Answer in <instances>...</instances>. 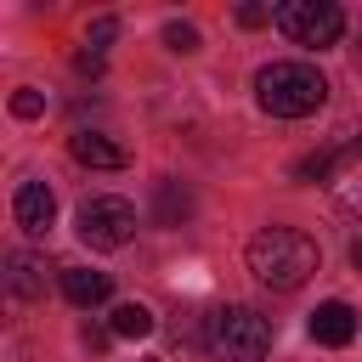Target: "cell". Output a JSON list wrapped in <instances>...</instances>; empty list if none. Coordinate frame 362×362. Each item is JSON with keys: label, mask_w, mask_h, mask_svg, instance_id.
<instances>
[{"label": "cell", "mask_w": 362, "mask_h": 362, "mask_svg": "<svg viewBox=\"0 0 362 362\" xmlns=\"http://www.w3.org/2000/svg\"><path fill=\"white\" fill-rule=\"evenodd\" d=\"M6 288L17 300H40L45 294V260L40 255H11L6 260Z\"/></svg>", "instance_id": "cell-10"}, {"label": "cell", "mask_w": 362, "mask_h": 362, "mask_svg": "<svg viewBox=\"0 0 362 362\" xmlns=\"http://www.w3.org/2000/svg\"><path fill=\"white\" fill-rule=\"evenodd\" d=\"M11 221H17L28 238H45V232H51V221H57V198H51V187L28 175V181L11 192Z\"/></svg>", "instance_id": "cell-6"}, {"label": "cell", "mask_w": 362, "mask_h": 362, "mask_svg": "<svg viewBox=\"0 0 362 362\" xmlns=\"http://www.w3.org/2000/svg\"><path fill=\"white\" fill-rule=\"evenodd\" d=\"M164 45L187 57V51H198V28L192 23H164Z\"/></svg>", "instance_id": "cell-14"}, {"label": "cell", "mask_w": 362, "mask_h": 362, "mask_svg": "<svg viewBox=\"0 0 362 362\" xmlns=\"http://www.w3.org/2000/svg\"><path fill=\"white\" fill-rule=\"evenodd\" d=\"M204 339H209V351H215L221 362H266V351H272V322H266L255 305H221V311L209 317Z\"/></svg>", "instance_id": "cell-3"}, {"label": "cell", "mask_w": 362, "mask_h": 362, "mask_svg": "<svg viewBox=\"0 0 362 362\" xmlns=\"http://www.w3.org/2000/svg\"><path fill=\"white\" fill-rule=\"evenodd\" d=\"M107 328H113L119 339H147V334H153V311H147L141 300H124V305H113Z\"/></svg>", "instance_id": "cell-12"}, {"label": "cell", "mask_w": 362, "mask_h": 362, "mask_svg": "<svg viewBox=\"0 0 362 362\" xmlns=\"http://www.w3.org/2000/svg\"><path fill=\"white\" fill-rule=\"evenodd\" d=\"M272 23H277L294 45H311V51H322V45H334V40L345 34V11H339L334 0H283Z\"/></svg>", "instance_id": "cell-4"}, {"label": "cell", "mask_w": 362, "mask_h": 362, "mask_svg": "<svg viewBox=\"0 0 362 362\" xmlns=\"http://www.w3.org/2000/svg\"><path fill=\"white\" fill-rule=\"evenodd\" d=\"M317 260H322L317 243L305 232H294V226H260L249 238V272H255V283H266L277 294H294L317 272Z\"/></svg>", "instance_id": "cell-1"}, {"label": "cell", "mask_w": 362, "mask_h": 362, "mask_svg": "<svg viewBox=\"0 0 362 362\" xmlns=\"http://www.w3.org/2000/svg\"><path fill=\"white\" fill-rule=\"evenodd\" d=\"M62 294H68L74 305H102V300L113 294V283H107V272H90V266H62Z\"/></svg>", "instance_id": "cell-9"}, {"label": "cell", "mask_w": 362, "mask_h": 362, "mask_svg": "<svg viewBox=\"0 0 362 362\" xmlns=\"http://www.w3.org/2000/svg\"><path fill=\"white\" fill-rule=\"evenodd\" d=\"M74 158L90 164V170H124V164H130V153H124L119 141H107L102 130H79V136H74Z\"/></svg>", "instance_id": "cell-8"}, {"label": "cell", "mask_w": 362, "mask_h": 362, "mask_svg": "<svg viewBox=\"0 0 362 362\" xmlns=\"http://www.w3.org/2000/svg\"><path fill=\"white\" fill-rule=\"evenodd\" d=\"M11 113H17V119H40V113H45V96H40L34 85H23V90H11Z\"/></svg>", "instance_id": "cell-15"}, {"label": "cell", "mask_w": 362, "mask_h": 362, "mask_svg": "<svg viewBox=\"0 0 362 362\" xmlns=\"http://www.w3.org/2000/svg\"><path fill=\"white\" fill-rule=\"evenodd\" d=\"M311 339H317V345H334V351L351 345V339H356V311H351L345 300H322V305L311 311Z\"/></svg>", "instance_id": "cell-7"}, {"label": "cell", "mask_w": 362, "mask_h": 362, "mask_svg": "<svg viewBox=\"0 0 362 362\" xmlns=\"http://www.w3.org/2000/svg\"><path fill=\"white\" fill-rule=\"evenodd\" d=\"M351 266H356V272H362V238H356V243H351Z\"/></svg>", "instance_id": "cell-17"}, {"label": "cell", "mask_w": 362, "mask_h": 362, "mask_svg": "<svg viewBox=\"0 0 362 362\" xmlns=\"http://www.w3.org/2000/svg\"><path fill=\"white\" fill-rule=\"evenodd\" d=\"M255 102L272 119H305L328 102V79L311 62H266L255 74Z\"/></svg>", "instance_id": "cell-2"}, {"label": "cell", "mask_w": 362, "mask_h": 362, "mask_svg": "<svg viewBox=\"0 0 362 362\" xmlns=\"http://www.w3.org/2000/svg\"><path fill=\"white\" fill-rule=\"evenodd\" d=\"M187 215H192V198H187V187H181V181H158L153 221H158V226H181Z\"/></svg>", "instance_id": "cell-11"}, {"label": "cell", "mask_w": 362, "mask_h": 362, "mask_svg": "<svg viewBox=\"0 0 362 362\" xmlns=\"http://www.w3.org/2000/svg\"><path fill=\"white\" fill-rule=\"evenodd\" d=\"M79 238L90 249H124L136 238V204L130 198H113V192L85 198L79 204Z\"/></svg>", "instance_id": "cell-5"}, {"label": "cell", "mask_w": 362, "mask_h": 362, "mask_svg": "<svg viewBox=\"0 0 362 362\" xmlns=\"http://www.w3.org/2000/svg\"><path fill=\"white\" fill-rule=\"evenodd\" d=\"M113 34H119V23H113V17H96V23L85 28V57H107Z\"/></svg>", "instance_id": "cell-13"}, {"label": "cell", "mask_w": 362, "mask_h": 362, "mask_svg": "<svg viewBox=\"0 0 362 362\" xmlns=\"http://www.w3.org/2000/svg\"><path fill=\"white\" fill-rule=\"evenodd\" d=\"M141 362H153V356H141Z\"/></svg>", "instance_id": "cell-18"}, {"label": "cell", "mask_w": 362, "mask_h": 362, "mask_svg": "<svg viewBox=\"0 0 362 362\" xmlns=\"http://www.w3.org/2000/svg\"><path fill=\"white\" fill-rule=\"evenodd\" d=\"M266 17H277V11H272V6H238V23H243V28H260Z\"/></svg>", "instance_id": "cell-16"}]
</instances>
